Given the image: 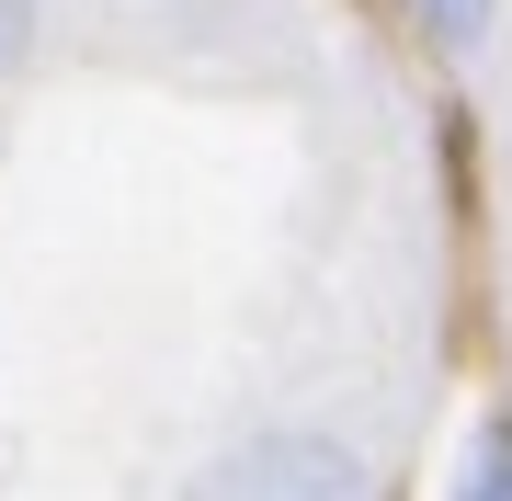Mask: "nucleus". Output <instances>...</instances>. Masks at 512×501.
I'll return each instance as SVG.
<instances>
[{"instance_id":"1","label":"nucleus","mask_w":512,"mask_h":501,"mask_svg":"<svg viewBox=\"0 0 512 501\" xmlns=\"http://www.w3.org/2000/svg\"><path fill=\"white\" fill-rule=\"evenodd\" d=\"M194 501H376L365 456L342 433H308V422H274V433H239V445L194 479Z\"/></svg>"},{"instance_id":"2","label":"nucleus","mask_w":512,"mask_h":501,"mask_svg":"<svg viewBox=\"0 0 512 501\" xmlns=\"http://www.w3.org/2000/svg\"><path fill=\"white\" fill-rule=\"evenodd\" d=\"M456 501H512V422L467 433V467H456Z\"/></svg>"},{"instance_id":"3","label":"nucleus","mask_w":512,"mask_h":501,"mask_svg":"<svg viewBox=\"0 0 512 501\" xmlns=\"http://www.w3.org/2000/svg\"><path fill=\"white\" fill-rule=\"evenodd\" d=\"M421 23H433V46H490L501 0H421Z\"/></svg>"},{"instance_id":"4","label":"nucleus","mask_w":512,"mask_h":501,"mask_svg":"<svg viewBox=\"0 0 512 501\" xmlns=\"http://www.w3.org/2000/svg\"><path fill=\"white\" fill-rule=\"evenodd\" d=\"M23 46H35V0H0V69H12Z\"/></svg>"}]
</instances>
